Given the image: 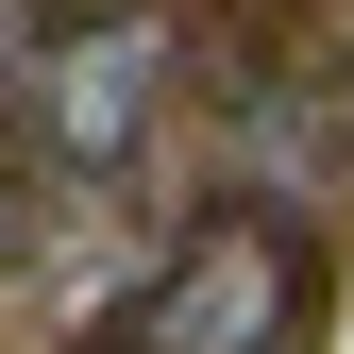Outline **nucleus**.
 Listing matches in <instances>:
<instances>
[{
    "mask_svg": "<svg viewBox=\"0 0 354 354\" xmlns=\"http://www.w3.org/2000/svg\"><path fill=\"white\" fill-rule=\"evenodd\" d=\"M0 253H17V186H0Z\"/></svg>",
    "mask_w": 354,
    "mask_h": 354,
    "instance_id": "20e7f679",
    "label": "nucleus"
},
{
    "mask_svg": "<svg viewBox=\"0 0 354 354\" xmlns=\"http://www.w3.org/2000/svg\"><path fill=\"white\" fill-rule=\"evenodd\" d=\"M287 337H304V236L287 219H203L118 321V354H287Z\"/></svg>",
    "mask_w": 354,
    "mask_h": 354,
    "instance_id": "f257e3e1",
    "label": "nucleus"
},
{
    "mask_svg": "<svg viewBox=\"0 0 354 354\" xmlns=\"http://www.w3.org/2000/svg\"><path fill=\"white\" fill-rule=\"evenodd\" d=\"M152 102H169V17H84L68 51L34 68V118H51L68 169H118L152 136Z\"/></svg>",
    "mask_w": 354,
    "mask_h": 354,
    "instance_id": "f03ea898",
    "label": "nucleus"
},
{
    "mask_svg": "<svg viewBox=\"0 0 354 354\" xmlns=\"http://www.w3.org/2000/svg\"><path fill=\"white\" fill-rule=\"evenodd\" d=\"M34 68H51V34H34V0H0V102H17Z\"/></svg>",
    "mask_w": 354,
    "mask_h": 354,
    "instance_id": "7ed1b4c3",
    "label": "nucleus"
}]
</instances>
